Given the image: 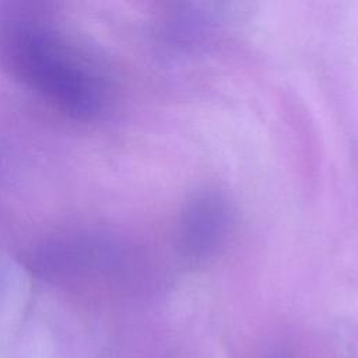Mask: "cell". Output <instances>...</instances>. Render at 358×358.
Listing matches in <instances>:
<instances>
[{"label":"cell","instance_id":"1","mask_svg":"<svg viewBox=\"0 0 358 358\" xmlns=\"http://www.w3.org/2000/svg\"><path fill=\"white\" fill-rule=\"evenodd\" d=\"M10 56L13 67L74 113H96L103 105V84L88 66L66 49L49 32L38 28H21L11 32Z\"/></svg>","mask_w":358,"mask_h":358},{"label":"cell","instance_id":"2","mask_svg":"<svg viewBox=\"0 0 358 358\" xmlns=\"http://www.w3.org/2000/svg\"><path fill=\"white\" fill-rule=\"evenodd\" d=\"M235 222L232 203L218 189L194 193L179 218V245L193 260L215 256L227 243Z\"/></svg>","mask_w":358,"mask_h":358}]
</instances>
